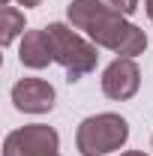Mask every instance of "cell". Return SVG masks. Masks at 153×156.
Returning <instances> with one entry per match:
<instances>
[{
  "mask_svg": "<svg viewBox=\"0 0 153 156\" xmlns=\"http://www.w3.org/2000/svg\"><path fill=\"white\" fill-rule=\"evenodd\" d=\"M66 18L72 21V27L84 30L93 45H102L120 57L144 54L147 48L144 30L132 21H126V15L117 12L114 6H108L105 0H72L66 6Z\"/></svg>",
  "mask_w": 153,
  "mask_h": 156,
  "instance_id": "cell-1",
  "label": "cell"
},
{
  "mask_svg": "<svg viewBox=\"0 0 153 156\" xmlns=\"http://www.w3.org/2000/svg\"><path fill=\"white\" fill-rule=\"evenodd\" d=\"M129 141V123L114 111H102L81 120L75 132V147L81 156H108Z\"/></svg>",
  "mask_w": 153,
  "mask_h": 156,
  "instance_id": "cell-2",
  "label": "cell"
},
{
  "mask_svg": "<svg viewBox=\"0 0 153 156\" xmlns=\"http://www.w3.org/2000/svg\"><path fill=\"white\" fill-rule=\"evenodd\" d=\"M45 33L51 39L54 63H60V66L66 69V78H69V81H81L87 72L96 69V60H99L96 45H90L84 36H78L72 27L54 21V24L45 27Z\"/></svg>",
  "mask_w": 153,
  "mask_h": 156,
  "instance_id": "cell-3",
  "label": "cell"
},
{
  "mask_svg": "<svg viewBox=\"0 0 153 156\" xmlns=\"http://www.w3.org/2000/svg\"><path fill=\"white\" fill-rule=\"evenodd\" d=\"M60 147V135L45 123H30L9 132L3 141V156H54Z\"/></svg>",
  "mask_w": 153,
  "mask_h": 156,
  "instance_id": "cell-4",
  "label": "cell"
},
{
  "mask_svg": "<svg viewBox=\"0 0 153 156\" xmlns=\"http://www.w3.org/2000/svg\"><path fill=\"white\" fill-rule=\"evenodd\" d=\"M141 87V69L135 57H117L105 66L102 72V93L108 99H117V102H126L132 99Z\"/></svg>",
  "mask_w": 153,
  "mask_h": 156,
  "instance_id": "cell-5",
  "label": "cell"
},
{
  "mask_svg": "<svg viewBox=\"0 0 153 156\" xmlns=\"http://www.w3.org/2000/svg\"><path fill=\"white\" fill-rule=\"evenodd\" d=\"M54 99H57L54 87L48 81H42V78H21L12 87V102L24 114H45V111H51Z\"/></svg>",
  "mask_w": 153,
  "mask_h": 156,
  "instance_id": "cell-6",
  "label": "cell"
},
{
  "mask_svg": "<svg viewBox=\"0 0 153 156\" xmlns=\"http://www.w3.org/2000/svg\"><path fill=\"white\" fill-rule=\"evenodd\" d=\"M18 60L27 69H45L48 63H54V51H51V39L45 30H27L21 36Z\"/></svg>",
  "mask_w": 153,
  "mask_h": 156,
  "instance_id": "cell-7",
  "label": "cell"
},
{
  "mask_svg": "<svg viewBox=\"0 0 153 156\" xmlns=\"http://www.w3.org/2000/svg\"><path fill=\"white\" fill-rule=\"evenodd\" d=\"M24 12L15 6H3V33H0V45H12L15 36H24Z\"/></svg>",
  "mask_w": 153,
  "mask_h": 156,
  "instance_id": "cell-8",
  "label": "cell"
},
{
  "mask_svg": "<svg viewBox=\"0 0 153 156\" xmlns=\"http://www.w3.org/2000/svg\"><path fill=\"white\" fill-rule=\"evenodd\" d=\"M108 6H114L117 12H123V15H132L135 9H138V0H105Z\"/></svg>",
  "mask_w": 153,
  "mask_h": 156,
  "instance_id": "cell-9",
  "label": "cell"
},
{
  "mask_svg": "<svg viewBox=\"0 0 153 156\" xmlns=\"http://www.w3.org/2000/svg\"><path fill=\"white\" fill-rule=\"evenodd\" d=\"M21 6H24V9H27V6H39V3H42V0H18Z\"/></svg>",
  "mask_w": 153,
  "mask_h": 156,
  "instance_id": "cell-10",
  "label": "cell"
},
{
  "mask_svg": "<svg viewBox=\"0 0 153 156\" xmlns=\"http://www.w3.org/2000/svg\"><path fill=\"white\" fill-rule=\"evenodd\" d=\"M144 9H147V15H150V21H153V0H144Z\"/></svg>",
  "mask_w": 153,
  "mask_h": 156,
  "instance_id": "cell-11",
  "label": "cell"
},
{
  "mask_svg": "<svg viewBox=\"0 0 153 156\" xmlns=\"http://www.w3.org/2000/svg\"><path fill=\"white\" fill-rule=\"evenodd\" d=\"M120 156H147V153H141V150H126V153H120Z\"/></svg>",
  "mask_w": 153,
  "mask_h": 156,
  "instance_id": "cell-12",
  "label": "cell"
},
{
  "mask_svg": "<svg viewBox=\"0 0 153 156\" xmlns=\"http://www.w3.org/2000/svg\"><path fill=\"white\" fill-rule=\"evenodd\" d=\"M0 6H9V0H0Z\"/></svg>",
  "mask_w": 153,
  "mask_h": 156,
  "instance_id": "cell-13",
  "label": "cell"
},
{
  "mask_svg": "<svg viewBox=\"0 0 153 156\" xmlns=\"http://www.w3.org/2000/svg\"><path fill=\"white\" fill-rule=\"evenodd\" d=\"M54 156H60V153H54Z\"/></svg>",
  "mask_w": 153,
  "mask_h": 156,
  "instance_id": "cell-14",
  "label": "cell"
}]
</instances>
